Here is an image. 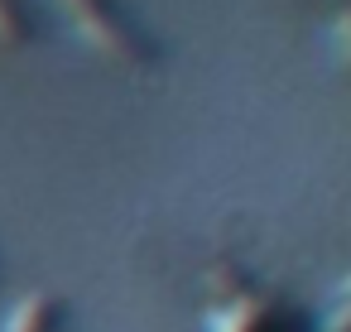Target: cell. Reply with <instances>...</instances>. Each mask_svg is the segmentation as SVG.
Here are the masks:
<instances>
[{
	"label": "cell",
	"instance_id": "cell-7",
	"mask_svg": "<svg viewBox=\"0 0 351 332\" xmlns=\"http://www.w3.org/2000/svg\"><path fill=\"white\" fill-rule=\"evenodd\" d=\"M322 332H351V279L337 289V298H332V308L322 318Z\"/></svg>",
	"mask_w": 351,
	"mask_h": 332
},
{
	"label": "cell",
	"instance_id": "cell-4",
	"mask_svg": "<svg viewBox=\"0 0 351 332\" xmlns=\"http://www.w3.org/2000/svg\"><path fill=\"white\" fill-rule=\"evenodd\" d=\"M207 289L217 294V303L241 298V294H255V289H250V279H245L236 265H212V270H207Z\"/></svg>",
	"mask_w": 351,
	"mask_h": 332
},
{
	"label": "cell",
	"instance_id": "cell-2",
	"mask_svg": "<svg viewBox=\"0 0 351 332\" xmlns=\"http://www.w3.org/2000/svg\"><path fill=\"white\" fill-rule=\"evenodd\" d=\"M207 332H293V327H284V313L269 298L241 294L207 308Z\"/></svg>",
	"mask_w": 351,
	"mask_h": 332
},
{
	"label": "cell",
	"instance_id": "cell-5",
	"mask_svg": "<svg viewBox=\"0 0 351 332\" xmlns=\"http://www.w3.org/2000/svg\"><path fill=\"white\" fill-rule=\"evenodd\" d=\"M29 39V20L20 0H0V44H25Z\"/></svg>",
	"mask_w": 351,
	"mask_h": 332
},
{
	"label": "cell",
	"instance_id": "cell-1",
	"mask_svg": "<svg viewBox=\"0 0 351 332\" xmlns=\"http://www.w3.org/2000/svg\"><path fill=\"white\" fill-rule=\"evenodd\" d=\"M58 10L68 15V25L111 63L125 68H149L154 63V44L149 34L116 5V0H58Z\"/></svg>",
	"mask_w": 351,
	"mask_h": 332
},
{
	"label": "cell",
	"instance_id": "cell-6",
	"mask_svg": "<svg viewBox=\"0 0 351 332\" xmlns=\"http://www.w3.org/2000/svg\"><path fill=\"white\" fill-rule=\"evenodd\" d=\"M327 44H332L337 63L351 68V5H341V10L332 15V25H327Z\"/></svg>",
	"mask_w": 351,
	"mask_h": 332
},
{
	"label": "cell",
	"instance_id": "cell-3",
	"mask_svg": "<svg viewBox=\"0 0 351 332\" xmlns=\"http://www.w3.org/2000/svg\"><path fill=\"white\" fill-rule=\"evenodd\" d=\"M63 313H68V303L58 294L39 289V294H25L5 318H0V332H58Z\"/></svg>",
	"mask_w": 351,
	"mask_h": 332
}]
</instances>
